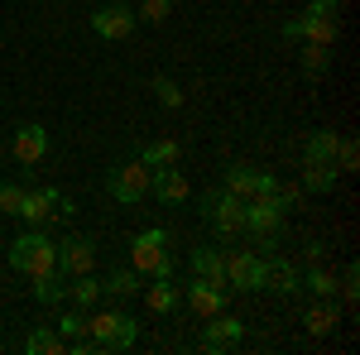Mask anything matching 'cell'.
I'll return each instance as SVG.
<instances>
[{
  "instance_id": "obj_16",
  "label": "cell",
  "mask_w": 360,
  "mask_h": 355,
  "mask_svg": "<svg viewBox=\"0 0 360 355\" xmlns=\"http://www.w3.org/2000/svg\"><path fill=\"white\" fill-rule=\"evenodd\" d=\"M264 288H274V293H298L303 278H298V269H293L288 259H264Z\"/></svg>"
},
{
  "instance_id": "obj_19",
  "label": "cell",
  "mask_w": 360,
  "mask_h": 355,
  "mask_svg": "<svg viewBox=\"0 0 360 355\" xmlns=\"http://www.w3.org/2000/svg\"><path fill=\"white\" fill-rule=\"evenodd\" d=\"M25 351L29 355H63V351H68V341H63V331H53V327H34L25 336Z\"/></svg>"
},
{
  "instance_id": "obj_27",
  "label": "cell",
  "mask_w": 360,
  "mask_h": 355,
  "mask_svg": "<svg viewBox=\"0 0 360 355\" xmlns=\"http://www.w3.org/2000/svg\"><path fill=\"white\" fill-rule=\"evenodd\" d=\"M101 288H106L111 298H130V293H139V273H135V269H115L111 278L101 283Z\"/></svg>"
},
{
  "instance_id": "obj_20",
  "label": "cell",
  "mask_w": 360,
  "mask_h": 355,
  "mask_svg": "<svg viewBox=\"0 0 360 355\" xmlns=\"http://www.w3.org/2000/svg\"><path fill=\"white\" fill-rule=\"evenodd\" d=\"M336 20H327V15H307L303 10V44H322V49H332L336 44Z\"/></svg>"
},
{
  "instance_id": "obj_31",
  "label": "cell",
  "mask_w": 360,
  "mask_h": 355,
  "mask_svg": "<svg viewBox=\"0 0 360 355\" xmlns=\"http://www.w3.org/2000/svg\"><path fill=\"white\" fill-rule=\"evenodd\" d=\"M307 288H312L317 298H332V293H336V278H332L327 269H317V264H312V273H307Z\"/></svg>"
},
{
  "instance_id": "obj_18",
  "label": "cell",
  "mask_w": 360,
  "mask_h": 355,
  "mask_svg": "<svg viewBox=\"0 0 360 355\" xmlns=\"http://www.w3.org/2000/svg\"><path fill=\"white\" fill-rule=\"evenodd\" d=\"M193 278L226 283V254L221 250H193Z\"/></svg>"
},
{
  "instance_id": "obj_6",
  "label": "cell",
  "mask_w": 360,
  "mask_h": 355,
  "mask_svg": "<svg viewBox=\"0 0 360 355\" xmlns=\"http://www.w3.org/2000/svg\"><path fill=\"white\" fill-rule=\"evenodd\" d=\"M207 221H212V226H217V231H221L226 240H231V235H240V231H245V197H236V192H207Z\"/></svg>"
},
{
  "instance_id": "obj_28",
  "label": "cell",
  "mask_w": 360,
  "mask_h": 355,
  "mask_svg": "<svg viewBox=\"0 0 360 355\" xmlns=\"http://www.w3.org/2000/svg\"><path fill=\"white\" fill-rule=\"evenodd\" d=\"M327 63H332V49H322V44H307V49H303V72H307V77H322Z\"/></svg>"
},
{
  "instance_id": "obj_29",
  "label": "cell",
  "mask_w": 360,
  "mask_h": 355,
  "mask_svg": "<svg viewBox=\"0 0 360 355\" xmlns=\"http://www.w3.org/2000/svg\"><path fill=\"white\" fill-rule=\"evenodd\" d=\"M154 96H159V106H168V110L183 106V86L173 82V77H154Z\"/></svg>"
},
{
  "instance_id": "obj_12",
  "label": "cell",
  "mask_w": 360,
  "mask_h": 355,
  "mask_svg": "<svg viewBox=\"0 0 360 355\" xmlns=\"http://www.w3.org/2000/svg\"><path fill=\"white\" fill-rule=\"evenodd\" d=\"M130 29H135V10L130 5H106V10L91 15V34L96 39H125Z\"/></svg>"
},
{
  "instance_id": "obj_37",
  "label": "cell",
  "mask_w": 360,
  "mask_h": 355,
  "mask_svg": "<svg viewBox=\"0 0 360 355\" xmlns=\"http://www.w3.org/2000/svg\"><path fill=\"white\" fill-rule=\"evenodd\" d=\"M322 250H327L322 240H307V259H312V264H322Z\"/></svg>"
},
{
  "instance_id": "obj_2",
  "label": "cell",
  "mask_w": 360,
  "mask_h": 355,
  "mask_svg": "<svg viewBox=\"0 0 360 355\" xmlns=\"http://www.w3.org/2000/svg\"><path fill=\"white\" fill-rule=\"evenodd\" d=\"M86 336L96 341V351H130L139 341V322L125 312H96L86 317Z\"/></svg>"
},
{
  "instance_id": "obj_25",
  "label": "cell",
  "mask_w": 360,
  "mask_h": 355,
  "mask_svg": "<svg viewBox=\"0 0 360 355\" xmlns=\"http://www.w3.org/2000/svg\"><path fill=\"white\" fill-rule=\"evenodd\" d=\"M173 307H178V283L173 278H159L149 288V312H173Z\"/></svg>"
},
{
  "instance_id": "obj_10",
  "label": "cell",
  "mask_w": 360,
  "mask_h": 355,
  "mask_svg": "<svg viewBox=\"0 0 360 355\" xmlns=\"http://www.w3.org/2000/svg\"><path fill=\"white\" fill-rule=\"evenodd\" d=\"M212 327L202 331V351H236L240 346V336H245V322L240 317H226V312H217V317H207Z\"/></svg>"
},
{
  "instance_id": "obj_36",
  "label": "cell",
  "mask_w": 360,
  "mask_h": 355,
  "mask_svg": "<svg viewBox=\"0 0 360 355\" xmlns=\"http://www.w3.org/2000/svg\"><path fill=\"white\" fill-rule=\"evenodd\" d=\"M283 39H288V44H303V15H298V20H288V25H283Z\"/></svg>"
},
{
  "instance_id": "obj_30",
  "label": "cell",
  "mask_w": 360,
  "mask_h": 355,
  "mask_svg": "<svg viewBox=\"0 0 360 355\" xmlns=\"http://www.w3.org/2000/svg\"><path fill=\"white\" fill-rule=\"evenodd\" d=\"M168 10H173V0H144L135 20H149V25H164V20H168Z\"/></svg>"
},
{
  "instance_id": "obj_21",
  "label": "cell",
  "mask_w": 360,
  "mask_h": 355,
  "mask_svg": "<svg viewBox=\"0 0 360 355\" xmlns=\"http://www.w3.org/2000/svg\"><path fill=\"white\" fill-rule=\"evenodd\" d=\"M307 331L312 336H327V331H336V322H341V312H336V302H317V307H307Z\"/></svg>"
},
{
  "instance_id": "obj_24",
  "label": "cell",
  "mask_w": 360,
  "mask_h": 355,
  "mask_svg": "<svg viewBox=\"0 0 360 355\" xmlns=\"http://www.w3.org/2000/svg\"><path fill=\"white\" fill-rule=\"evenodd\" d=\"M68 298L77 302V307H91V302L101 298V283H96V278H91V273H77V278H72V283H68Z\"/></svg>"
},
{
  "instance_id": "obj_15",
  "label": "cell",
  "mask_w": 360,
  "mask_h": 355,
  "mask_svg": "<svg viewBox=\"0 0 360 355\" xmlns=\"http://www.w3.org/2000/svg\"><path fill=\"white\" fill-rule=\"evenodd\" d=\"M154 197L164 202V207H178V202H188V178L178 173V168H154Z\"/></svg>"
},
{
  "instance_id": "obj_1",
  "label": "cell",
  "mask_w": 360,
  "mask_h": 355,
  "mask_svg": "<svg viewBox=\"0 0 360 355\" xmlns=\"http://www.w3.org/2000/svg\"><path fill=\"white\" fill-rule=\"evenodd\" d=\"M10 269L25 273V278H44V273L58 269V240H49L44 231H25L15 235L10 245Z\"/></svg>"
},
{
  "instance_id": "obj_32",
  "label": "cell",
  "mask_w": 360,
  "mask_h": 355,
  "mask_svg": "<svg viewBox=\"0 0 360 355\" xmlns=\"http://www.w3.org/2000/svg\"><path fill=\"white\" fill-rule=\"evenodd\" d=\"M86 336V312H63V341Z\"/></svg>"
},
{
  "instance_id": "obj_5",
  "label": "cell",
  "mask_w": 360,
  "mask_h": 355,
  "mask_svg": "<svg viewBox=\"0 0 360 355\" xmlns=\"http://www.w3.org/2000/svg\"><path fill=\"white\" fill-rule=\"evenodd\" d=\"M15 217L34 221V226H44V221L53 217H72V202L63 197L58 188H25V197H20V212Z\"/></svg>"
},
{
  "instance_id": "obj_13",
  "label": "cell",
  "mask_w": 360,
  "mask_h": 355,
  "mask_svg": "<svg viewBox=\"0 0 360 355\" xmlns=\"http://www.w3.org/2000/svg\"><path fill=\"white\" fill-rule=\"evenodd\" d=\"M188 307L197 317H217V312H226V288L221 283H207V278H193L188 283Z\"/></svg>"
},
{
  "instance_id": "obj_9",
  "label": "cell",
  "mask_w": 360,
  "mask_h": 355,
  "mask_svg": "<svg viewBox=\"0 0 360 355\" xmlns=\"http://www.w3.org/2000/svg\"><path fill=\"white\" fill-rule=\"evenodd\" d=\"M91 259H96V245L86 235H68L58 245V273L63 278H77V273H91Z\"/></svg>"
},
{
  "instance_id": "obj_22",
  "label": "cell",
  "mask_w": 360,
  "mask_h": 355,
  "mask_svg": "<svg viewBox=\"0 0 360 355\" xmlns=\"http://www.w3.org/2000/svg\"><path fill=\"white\" fill-rule=\"evenodd\" d=\"M303 188L307 192H332L336 188V164H303Z\"/></svg>"
},
{
  "instance_id": "obj_8",
  "label": "cell",
  "mask_w": 360,
  "mask_h": 355,
  "mask_svg": "<svg viewBox=\"0 0 360 355\" xmlns=\"http://www.w3.org/2000/svg\"><path fill=\"white\" fill-rule=\"evenodd\" d=\"M278 221H283V212H278V202L264 192V197H250L245 202V231L250 235H259V240H274L278 235Z\"/></svg>"
},
{
  "instance_id": "obj_11",
  "label": "cell",
  "mask_w": 360,
  "mask_h": 355,
  "mask_svg": "<svg viewBox=\"0 0 360 355\" xmlns=\"http://www.w3.org/2000/svg\"><path fill=\"white\" fill-rule=\"evenodd\" d=\"M226 192H236V197H264V192H274V178L269 173H255L250 164H231L226 168Z\"/></svg>"
},
{
  "instance_id": "obj_26",
  "label": "cell",
  "mask_w": 360,
  "mask_h": 355,
  "mask_svg": "<svg viewBox=\"0 0 360 355\" xmlns=\"http://www.w3.org/2000/svg\"><path fill=\"white\" fill-rule=\"evenodd\" d=\"M63 293H68V283H63V273H44V278H34V298L39 302H63Z\"/></svg>"
},
{
  "instance_id": "obj_14",
  "label": "cell",
  "mask_w": 360,
  "mask_h": 355,
  "mask_svg": "<svg viewBox=\"0 0 360 355\" xmlns=\"http://www.w3.org/2000/svg\"><path fill=\"white\" fill-rule=\"evenodd\" d=\"M10 149H15V159H20L25 168H29V164H39V159L49 154V130H44V125H20Z\"/></svg>"
},
{
  "instance_id": "obj_17",
  "label": "cell",
  "mask_w": 360,
  "mask_h": 355,
  "mask_svg": "<svg viewBox=\"0 0 360 355\" xmlns=\"http://www.w3.org/2000/svg\"><path fill=\"white\" fill-rule=\"evenodd\" d=\"M303 164H336V130H312L307 135Z\"/></svg>"
},
{
  "instance_id": "obj_7",
  "label": "cell",
  "mask_w": 360,
  "mask_h": 355,
  "mask_svg": "<svg viewBox=\"0 0 360 355\" xmlns=\"http://www.w3.org/2000/svg\"><path fill=\"white\" fill-rule=\"evenodd\" d=\"M226 283L240 288V293L264 288V259H259L255 250H236V254H226Z\"/></svg>"
},
{
  "instance_id": "obj_4",
  "label": "cell",
  "mask_w": 360,
  "mask_h": 355,
  "mask_svg": "<svg viewBox=\"0 0 360 355\" xmlns=\"http://www.w3.org/2000/svg\"><path fill=\"white\" fill-rule=\"evenodd\" d=\"M106 188H111L115 202H125V207H135L139 197H149L154 188V168L144 164V159H130V164L111 168V178H106Z\"/></svg>"
},
{
  "instance_id": "obj_3",
  "label": "cell",
  "mask_w": 360,
  "mask_h": 355,
  "mask_svg": "<svg viewBox=\"0 0 360 355\" xmlns=\"http://www.w3.org/2000/svg\"><path fill=\"white\" fill-rule=\"evenodd\" d=\"M130 269L154 273V278H173V259H168V231H144L130 240Z\"/></svg>"
},
{
  "instance_id": "obj_23",
  "label": "cell",
  "mask_w": 360,
  "mask_h": 355,
  "mask_svg": "<svg viewBox=\"0 0 360 355\" xmlns=\"http://www.w3.org/2000/svg\"><path fill=\"white\" fill-rule=\"evenodd\" d=\"M139 159H144L149 168H173V164H178V139H154Z\"/></svg>"
},
{
  "instance_id": "obj_33",
  "label": "cell",
  "mask_w": 360,
  "mask_h": 355,
  "mask_svg": "<svg viewBox=\"0 0 360 355\" xmlns=\"http://www.w3.org/2000/svg\"><path fill=\"white\" fill-rule=\"evenodd\" d=\"M20 197H25V188L0 183V212H5V217H15V212H20Z\"/></svg>"
},
{
  "instance_id": "obj_34",
  "label": "cell",
  "mask_w": 360,
  "mask_h": 355,
  "mask_svg": "<svg viewBox=\"0 0 360 355\" xmlns=\"http://www.w3.org/2000/svg\"><path fill=\"white\" fill-rule=\"evenodd\" d=\"M336 164H341V168H356V164H360L356 139H336Z\"/></svg>"
},
{
  "instance_id": "obj_35",
  "label": "cell",
  "mask_w": 360,
  "mask_h": 355,
  "mask_svg": "<svg viewBox=\"0 0 360 355\" xmlns=\"http://www.w3.org/2000/svg\"><path fill=\"white\" fill-rule=\"evenodd\" d=\"M307 15H327V20H336V15H341V0H312Z\"/></svg>"
}]
</instances>
